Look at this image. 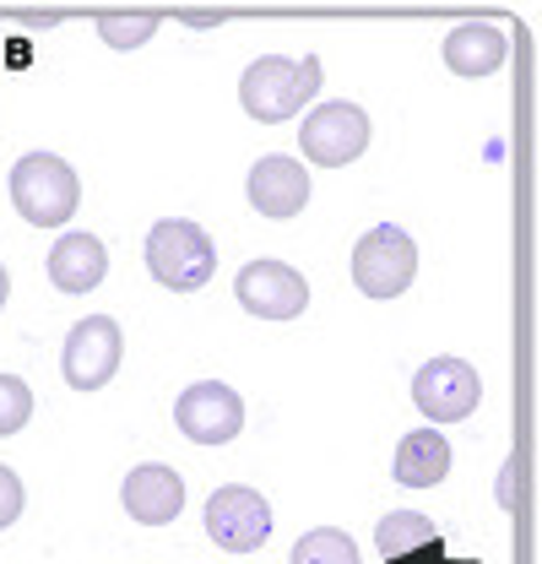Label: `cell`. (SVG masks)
<instances>
[{"label": "cell", "mask_w": 542, "mask_h": 564, "mask_svg": "<svg viewBox=\"0 0 542 564\" xmlns=\"http://www.w3.org/2000/svg\"><path fill=\"white\" fill-rule=\"evenodd\" d=\"M412 402H418V413L429 423H456L477 413L483 380H477V369L467 358H429L418 369V380H412Z\"/></svg>", "instance_id": "6"}, {"label": "cell", "mask_w": 542, "mask_h": 564, "mask_svg": "<svg viewBox=\"0 0 542 564\" xmlns=\"http://www.w3.org/2000/svg\"><path fill=\"white\" fill-rule=\"evenodd\" d=\"M147 272L163 288H174V293H196L202 282H212L217 250H212L202 223H191V217L152 223V234H147Z\"/></svg>", "instance_id": "2"}, {"label": "cell", "mask_w": 542, "mask_h": 564, "mask_svg": "<svg viewBox=\"0 0 542 564\" xmlns=\"http://www.w3.org/2000/svg\"><path fill=\"white\" fill-rule=\"evenodd\" d=\"M28 419H33V391L17 375H0V440L17 434Z\"/></svg>", "instance_id": "19"}, {"label": "cell", "mask_w": 542, "mask_h": 564, "mask_svg": "<svg viewBox=\"0 0 542 564\" xmlns=\"http://www.w3.org/2000/svg\"><path fill=\"white\" fill-rule=\"evenodd\" d=\"M174 423H180V434L196 440V445H228V440L245 429V402H239L234 386L202 380V386H191V391L174 402Z\"/></svg>", "instance_id": "10"}, {"label": "cell", "mask_w": 542, "mask_h": 564, "mask_svg": "<svg viewBox=\"0 0 542 564\" xmlns=\"http://www.w3.org/2000/svg\"><path fill=\"white\" fill-rule=\"evenodd\" d=\"M299 147H304L310 163L342 169V163H353V158L369 147V115H364L358 104H321L315 115H304Z\"/></svg>", "instance_id": "9"}, {"label": "cell", "mask_w": 542, "mask_h": 564, "mask_svg": "<svg viewBox=\"0 0 542 564\" xmlns=\"http://www.w3.org/2000/svg\"><path fill=\"white\" fill-rule=\"evenodd\" d=\"M412 278H418V245H412L406 228L380 223V228H369L358 239V250H353V282H358V293L397 299V293L412 288Z\"/></svg>", "instance_id": "4"}, {"label": "cell", "mask_w": 542, "mask_h": 564, "mask_svg": "<svg viewBox=\"0 0 542 564\" xmlns=\"http://www.w3.org/2000/svg\"><path fill=\"white\" fill-rule=\"evenodd\" d=\"M434 538H440V527H434L429 516H418V510H391V516L375 527V549H380L386 560H402V554L434 543Z\"/></svg>", "instance_id": "16"}, {"label": "cell", "mask_w": 542, "mask_h": 564, "mask_svg": "<svg viewBox=\"0 0 542 564\" xmlns=\"http://www.w3.org/2000/svg\"><path fill=\"white\" fill-rule=\"evenodd\" d=\"M288 564H358V549H353L347 532L321 527V532H304V538L293 543V560Z\"/></svg>", "instance_id": "17"}, {"label": "cell", "mask_w": 542, "mask_h": 564, "mask_svg": "<svg viewBox=\"0 0 542 564\" xmlns=\"http://www.w3.org/2000/svg\"><path fill=\"white\" fill-rule=\"evenodd\" d=\"M158 33V17L152 11H109V17H98V39L109 44V50H141L147 39Z\"/></svg>", "instance_id": "18"}, {"label": "cell", "mask_w": 542, "mask_h": 564, "mask_svg": "<svg viewBox=\"0 0 542 564\" xmlns=\"http://www.w3.org/2000/svg\"><path fill=\"white\" fill-rule=\"evenodd\" d=\"M206 538L228 554H256L271 538V505L245 484H228L206 499Z\"/></svg>", "instance_id": "7"}, {"label": "cell", "mask_w": 542, "mask_h": 564, "mask_svg": "<svg viewBox=\"0 0 542 564\" xmlns=\"http://www.w3.org/2000/svg\"><path fill=\"white\" fill-rule=\"evenodd\" d=\"M120 499H126L131 521H141V527H169L185 510V478L174 467H163V462H147V467H131Z\"/></svg>", "instance_id": "12"}, {"label": "cell", "mask_w": 542, "mask_h": 564, "mask_svg": "<svg viewBox=\"0 0 542 564\" xmlns=\"http://www.w3.org/2000/svg\"><path fill=\"white\" fill-rule=\"evenodd\" d=\"M451 473V440L434 429H412L397 445V484L406 489H434Z\"/></svg>", "instance_id": "15"}, {"label": "cell", "mask_w": 542, "mask_h": 564, "mask_svg": "<svg viewBox=\"0 0 542 564\" xmlns=\"http://www.w3.org/2000/svg\"><path fill=\"white\" fill-rule=\"evenodd\" d=\"M440 554H445V538H434V543H423V549H412V554L386 564H477V560H440Z\"/></svg>", "instance_id": "21"}, {"label": "cell", "mask_w": 542, "mask_h": 564, "mask_svg": "<svg viewBox=\"0 0 542 564\" xmlns=\"http://www.w3.org/2000/svg\"><path fill=\"white\" fill-rule=\"evenodd\" d=\"M245 191H250V207L261 212V217H277V223L282 217H299V212L310 207V174H304L299 158H282V152H271V158H261L250 169Z\"/></svg>", "instance_id": "11"}, {"label": "cell", "mask_w": 542, "mask_h": 564, "mask_svg": "<svg viewBox=\"0 0 542 564\" xmlns=\"http://www.w3.org/2000/svg\"><path fill=\"white\" fill-rule=\"evenodd\" d=\"M109 272V250L98 234H66L55 250H50V282L61 293H93Z\"/></svg>", "instance_id": "14"}, {"label": "cell", "mask_w": 542, "mask_h": 564, "mask_svg": "<svg viewBox=\"0 0 542 564\" xmlns=\"http://www.w3.org/2000/svg\"><path fill=\"white\" fill-rule=\"evenodd\" d=\"M11 202H17V212H22L33 228H61V223L76 217L82 185H76L66 158H55V152H28V158H17V169H11Z\"/></svg>", "instance_id": "3"}, {"label": "cell", "mask_w": 542, "mask_h": 564, "mask_svg": "<svg viewBox=\"0 0 542 564\" xmlns=\"http://www.w3.org/2000/svg\"><path fill=\"white\" fill-rule=\"evenodd\" d=\"M120 352H126V337L109 315H87L76 321L66 337V352H61V369H66L71 391H104L120 369Z\"/></svg>", "instance_id": "5"}, {"label": "cell", "mask_w": 542, "mask_h": 564, "mask_svg": "<svg viewBox=\"0 0 542 564\" xmlns=\"http://www.w3.org/2000/svg\"><path fill=\"white\" fill-rule=\"evenodd\" d=\"M315 93H321V61H315V55H304V61L261 55L256 66H245V76H239V104H245V115L261 120V126L293 120Z\"/></svg>", "instance_id": "1"}, {"label": "cell", "mask_w": 542, "mask_h": 564, "mask_svg": "<svg viewBox=\"0 0 542 564\" xmlns=\"http://www.w3.org/2000/svg\"><path fill=\"white\" fill-rule=\"evenodd\" d=\"M505 61H510V39L494 22H462L445 39V66L456 76H473L477 82V76H494Z\"/></svg>", "instance_id": "13"}, {"label": "cell", "mask_w": 542, "mask_h": 564, "mask_svg": "<svg viewBox=\"0 0 542 564\" xmlns=\"http://www.w3.org/2000/svg\"><path fill=\"white\" fill-rule=\"evenodd\" d=\"M234 299L250 310V315H261V321H293V315H304V304H310V282L304 272H293L288 261H250L239 278H234Z\"/></svg>", "instance_id": "8"}, {"label": "cell", "mask_w": 542, "mask_h": 564, "mask_svg": "<svg viewBox=\"0 0 542 564\" xmlns=\"http://www.w3.org/2000/svg\"><path fill=\"white\" fill-rule=\"evenodd\" d=\"M17 516H22V484L11 467H0V527H11Z\"/></svg>", "instance_id": "20"}]
</instances>
